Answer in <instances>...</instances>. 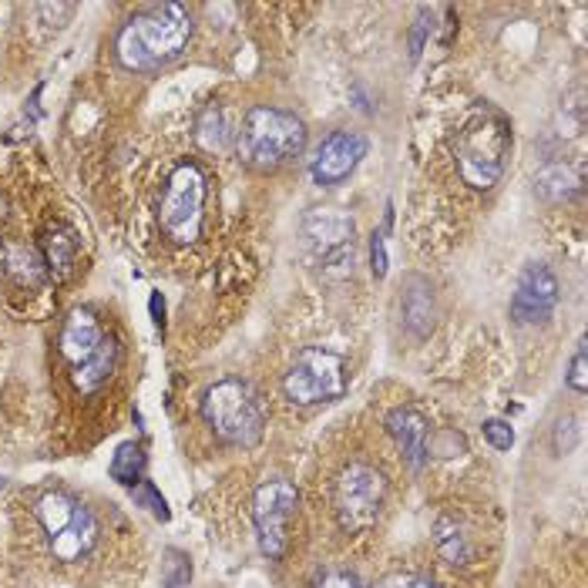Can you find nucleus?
<instances>
[{"mask_svg":"<svg viewBox=\"0 0 588 588\" xmlns=\"http://www.w3.org/2000/svg\"><path fill=\"white\" fill-rule=\"evenodd\" d=\"M192 17L182 4H155L121 27L115 51L128 71H158L189 44Z\"/></svg>","mask_w":588,"mask_h":588,"instance_id":"nucleus-1","label":"nucleus"},{"mask_svg":"<svg viewBox=\"0 0 588 588\" xmlns=\"http://www.w3.org/2000/svg\"><path fill=\"white\" fill-rule=\"evenodd\" d=\"M306 145V128L303 121L289 111L259 105L252 108L246 118H242L236 148L239 158L249 168H259V172H269V168L286 165L289 158H296Z\"/></svg>","mask_w":588,"mask_h":588,"instance_id":"nucleus-2","label":"nucleus"},{"mask_svg":"<svg viewBox=\"0 0 588 588\" xmlns=\"http://www.w3.org/2000/svg\"><path fill=\"white\" fill-rule=\"evenodd\" d=\"M205 424L216 431L219 441L232 447H252L266 431V407L246 380H219L205 390L202 400Z\"/></svg>","mask_w":588,"mask_h":588,"instance_id":"nucleus-3","label":"nucleus"},{"mask_svg":"<svg viewBox=\"0 0 588 588\" xmlns=\"http://www.w3.org/2000/svg\"><path fill=\"white\" fill-rule=\"evenodd\" d=\"M508 142L511 135L501 115L484 111V115L471 118L464 125L461 138H457V168H461V179L471 189H491L504 172Z\"/></svg>","mask_w":588,"mask_h":588,"instance_id":"nucleus-4","label":"nucleus"},{"mask_svg":"<svg viewBox=\"0 0 588 588\" xmlns=\"http://www.w3.org/2000/svg\"><path fill=\"white\" fill-rule=\"evenodd\" d=\"M37 521H41L58 562H81L98 541L95 515L64 491H51L37 501Z\"/></svg>","mask_w":588,"mask_h":588,"instance_id":"nucleus-5","label":"nucleus"},{"mask_svg":"<svg viewBox=\"0 0 588 588\" xmlns=\"http://www.w3.org/2000/svg\"><path fill=\"white\" fill-rule=\"evenodd\" d=\"M202 209H205V175L199 165L182 162L168 175L162 205H158V226L175 246H192L202 232Z\"/></svg>","mask_w":588,"mask_h":588,"instance_id":"nucleus-6","label":"nucleus"},{"mask_svg":"<svg viewBox=\"0 0 588 588\" xmlns=\"http://www.w3.org/2000/svg\"><path fill=\"white\" fill-rule=\"evenodd\" d=\"M283 390L293 404H303V407L336 400L347 390V363H343L340 353L310 347L289 367V373L283 377Z\"/></svg>","mask_w":588,"mask_h":588,"instance_id":"nucleus-7","label":"nucleus"},{"mask_svg":"<svg viewBox=\"0 0 588 588\" xmlns=\"http://www.w3.org/2000/svg\"><path fill=\"white\" fill-rule=\"evenodd\" d=\"M384 504V478L370 464H350L333 488L336 518L347 531H367Z\"/></svg>","mask_w":588,"mask_h":588,"instance_id":"nucleus-8","label":"nucleus"},{"mask_svg":"<svg viewBox=\"0 0 588 588\" xmlns=\"http://www.w3.org/2000/svg\"><path fill=\"white\" fill-rule=\"evenodd\" d=\"M296 488L289 481H266L252 498V521H256L259 552L266 558H283L289 545V521L296 515Z\"/></svg>","mask_w":588,"mask_h":588,"instance_id":"nucleus-9","label":"nucleus"},{"mask_svg":"<svg viewBox=\"0 0 588 588\" xmlns=\"http://www.w3.org/2000/svg\"><path fill=\"white\" fill-rule=\"evenodd\" d=\"M363 155H367V138L357 132H336L323 138L310 158V172L316 185H340L360 165Z\"/></svg>","mask_w":588,"mask_h":588,"instance_id":"nucleus-10","label":"nucleus"},{"mask_svg":"<svg viewBox=\"0 0 588 588\" xmlns=\"http://www.w3.org/2000/svg\"><path fill=\"white\" fill-rule=\"evenodd\" d=\"M558 306V279L552 276V269L531 263L518 279L515 300H511V316L518 323H538L545 320Z\"/></svg>","mask_w":588,"mask_h":588,"instance_id":"nucleus-11","label":"nucleus"},{"mask_svg":"<svg viewBox=\"0 0 588 588\" xmlns=\"http://www.w3.org/2000/svg\"><path fill=\"white\" fill-rule=\"evenodd\" d=\"M303 236L323 259H343L347 252L353 256V219L340 209H313L303 219Z\"/></svg>","mask_w":588,"mask_h":588,"instance_id":"nucleus-12","label":"nucleus"},{"mask_svg":"<svg viewBox=\"0 0 588 588\" xmlns=\"http://www.w3.org/2000/svg\"><path fill=\"white\" fill-rule=\"evenodd\" d=\"M387 431L397 441L400 454H404V461L410 468H420L427 454V420L420 417L417 410L397 407V410H390V417H387Z\"/></svg>","mask_w":588,"mask_h":588,"instance_id":"nucleus-13","label":"nucleus"},{"mask_svg":"<svg viewBox=\"0 0 588 588\" xmlns=\"http://www.w3.org/2000/svg\"><path fill=\"white\" fill-rule=\"evenodd\" d=\"M101 340H105V333H101L95 316H91L88 310H74L61 330V353L74 363V367H81V363L101 347Z\"/></svg>","mask_w":588,"mask_h":588,"instance_id":"nucleus-14","label":"nucleus"},{"mask_svg":"<svg viewBox=\"0 0 588 588\" xmlns=\"http://www.w3.org/2000/svg\"><path fill=\"white\" fill-rule=\"evenodd\" d=\"M115 363H118V343L111 340V336H105L101 347L91 353L81 367H74V384H78L81 394H91V390H98L111 373H115Z\"/></svg>","mask_w":588,"mask_h":588,"instance_id":"nucleus-15","label":"nucleus"},{"mask_svg":"<svg viewBox=\"0 0 588 588\" xmlns=\"http://www.w3.org/2000/svg\"><path fill=\"white\" fill-rule=\"evenodd\" d=\"M0 266H4V273L14 276L21 286H41L44 276H48L44 256L27 246H4V252H0Z\"/></svg>","mask_w":588,"mask_h":588,"instance_id":"nucleus-16","label":"nucleus"},{"mask_svg":"<svg viewBox=\"0 0 588 588\" xmlns=\"http://www.w3.org/2000/svg\"><path fill=\"white\" fill-rule=\"evenodd\" d=\"M535 189L545 195L548 202H565L582 189V172H578V168H568L565 162H552L535 175Z\"/></svg>","mask_w":588,"mask_h":588,"instance_id":"nucleus-17","label":"nucleus"},{"mask_svg":"<svg viewBox=\"0 0 588 588\" xmlns=\"http://www.w3.org/2000/svg\"><path fill=\"white\" fill-rule=\"evenodd\" d=\"M74 252H78V239H74L71 229H51L48 239H44V263H48L51 273L64 276L74 266Z\"/></svg>","mask_w":588,"mask_h":588,"instance_id":"nucleus-18","label":"nucleus"},{"mask_svg":"<svg viewBox=\"0 0 588 588\" xmlns=\"http://www.w3.org/2000/svg\"><path fill=\"white\" fill-rule=\"evenodd\" d=\"M111 478L118 484H125V488H135V484H142V474H145V451L138 447L135 441L121 444L115 457H111Z\"/></svg>","mask_w":588,"mask_h":588,"instance_id":"nucleus-19","label":"nucleus"},{"mask_svg":"<svg viewBox=\"0 0 588 588\" xmlns=\"http://www.w3.org/2000/svg\"><path fill=\"white\" fill-rule=\"evenodd\" d=\"M404 316H407V326L417 336H424L427 330H431L434 306H431V293H427V286L420 283V279L410 283V293L404 296Z\"/></svg>","mask_w":588,"mask_h":588,"instance_id":"nucleus-20","label":"nucleus"},{"mask_svg":"<svg viewBox=\"0 0 588 588\" xmlns=\"http://www.w3.org/2000/svg\"><path fill=\"white\" fill-rule=\"evenodd\" d=\"M434 535H437V548H441V555L447 558V562H451V565L468 562V541H464L461 528H457V521L441 518L434 525Z\"/></svg>","mask_w":588,"mask_h":588,"instance_id":"nucleus-21","label":"nucleus"},{"mask_svg":"<svg viewBox=\"0 0 588 588\" xmlns=\"http://www.w3.org/2000/svg\"><path fill=\"white\" fill-rule=\"evenodd\" d=\"M199 142L209 148V152H219V148L226 145V121H222L216 108H209L199 118Z\"/></svg>","mask_w":588,"mask_h":588,"instance_id":"nucleus-22","label":"nucleus"},{"mask_svg":"<svg viewBox=\"0 0 588 588\" xmlns=\"http://www.w3.org/2000/svg\"><path fill=\"white\" fill-rule=\"evenodd\" d=\"M192 578V565L189 558L182 552H175V548H168L165 552V572H162V585L165 588H185Z\"/></svg>","mask_w":588,"mask_h":588,"instance_id":"nucleus-23","label":"nucleus"},{"mask_svg":"<svg viewBox=\"0 0 588 588\" xmlns=\"http://www.w3.org/2000/svg\"><path fill=\"white\" fill-rule=\"evenodd\" d=\"M135 501L138 504H145L148 511L158 518V521H168V504L162 494L155 491V484L152 481H142V484H135Z\"/></svg>","mask_w":588,"mask_h":588,"instance_id":"nucleus-24","label":"nucleus"},{"mask_svg":"<svg viewBox=\"0 0 588 588\" xmlns=\"http://www.w3.org/2000/svg\"><path fill=\"white\" fill-rule=\"evenodd\" d=\"M588 343L582 340L578 343V350H575V357H572V370H568V387L578 390V394H585L588 390Z\"/></svg>","mask_w":588,"mask_h":588,"instance_id":"nucleus-25","label":"nucleus"},{"mask_svg":"<svg viewBox=\"0 0 588 588\" xmlns=\"http://www.w3.org/2000/svg\"><path fill=\"white\" fill-rule=\"evenodd\" d=\"M484 437H488V444L494 451H511V444H515V431H511V424H504V420H488V424H484Z\"/></svg>","mask_w":588,"mask_h":588,"instance_id":"nucleus-26","label":"nucleus"},{"mask_svg":"<svg viewBox=\"0 0 588 588\" xmlns=\"http://www.w3.org/2000/svg\"><path fill=\"white\" fill-rule=\"evenodd\" d=\"M316 588H363V582L353 572H343V568H330L316 578Z\"/></svg>","mask_w":588,"mask_h":588,"instance_id":"nucleus-27","label":"nucleus"},{"mask_svg":"<svg viewBox=\"0 0 588 588\" xmlns=\"http://www.w3.org/2000/svg\"><path fill=\"white\" fill-rule=\"evenodd\" d=\"M370 266H373V276L384 279L387 276V246H384V232H373L370 239Z\"/></svg>","mask_w":588,"mask_h":588,"instance_id":"nucleus-28","label":"nucleus"},{"mask_svg":"<svg viewBox=\"0 0 588 588\" xmlns=\"http://www.w3.org/2000/svg\"><path fill=\"white\" fill-rule=\"evenodd\" d=\"M424 31H427V17L420 14V21H417V34H414V51H410V58H417V54H420V44H424Z\"/></svg>","mask_w":588,"mask_h":588,"instance_id":"nucleus-29","label":"nucleus"},{"mask_svg":"<svg viewBox=\"0 0 588 588\" xmlns=\"http://www.w3.org/2000/svg\"><path fill=\"white\" fill-rule=\"evenodd\" d=\"M152 316H155V323H162V296H152Z\"/></svg>","mask_w":588,"mask_h":588,"instance_id":"nucleus-30","label":"nucleus"},{"mask_svg":"<svg viewBox=\"0 0 588 588\" xmlns=\"http://www.w3.org/2000/svg\"><path fill=\"white\" fill-rule=\"evenodd\" d=\"M0 484H4V478H0Z\"/></svg>","mask_w":588,"mask_h":588,"instance_id":"nucleus-31","label":"nucleus"},{"mask_svg":"<svg viewBox=\"0 0 588 588\" xmlns=\"http://www.w3.org/2000/svg\"><path fill=\"white\" fill-rule=\"evenodd\" d=\"M400 588H404V585H400Z\"/></svg>","mask_w":588,"mask_h":588,"instance_id":"nucleus-32","label":"nucleus"}]
</instances>
